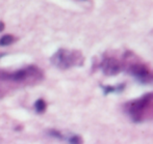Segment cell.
<instances>
[{
    "label": "cell",
    "mask_w": 153,
    "mask_h": 144,
    "mask_svg": "<svg viewBox=\"0 0 153 144\" xmlns=\"http://www.w3.org/2000/svg\"><path fill=\"white\" fill-rule=\"evenodd\" d=\"M126 84L125 83H120V84L116 85V86H111V85H101V88L103 90L104 94L109 93H116V92H122L124 90Z\"/></svg>",
    "instance_id": "obj_6"
},
{
    "label": "cell",
    "mask_w": 153,
    "mask_h": 144,
    "mask_svg": "<svg viewBox=\"0 0 153 144\" xmlns=\"http://www.w3.org/2000/svg\"><path fill=\"white\" fill-rule=\"evenodd\" d=\"M47 105L43 98H39L36 103H34V110L38 113H44L46 111Z\"/></svg>",
    "instance_id": "obj_8"
},
{
    "label": "cell",
    "mask_w": 153,
    "mask_h": 144,
    "mask_svg": "<svg viewBox=\"0 0 153 144\" xmlns=\"http://www.w3.org/2000/svg\"><path fill=\"white\" fill-rule=\"evenodd\" d=\"M93 68L101 70L103 74L107 77L117 76L118 74L123 72L124 68L123 53L122 54H118L117 52L103 53L99 59L95 60Z\"/></svg>",
    "instance_id": "obj_4"
},
{
    "label": "cell",
    "mask_w": 153,
    "mask_h": 144,
    "mask_svg": "<svg viewBox=\"0 0 153 144\" xmlns=\"http://www.w3.org/2000/svg\"><path fill=\"white\" fill-rule=\"evenodd\" d=\"M123 72L128 73L135 80L143 84L153 83V71L133 51H125L123 53Z\"/></svg>",
    "instance_id": "obj_3"
},
{
    "label": "cell",
    "mask_w": 153,
    "mask_h": 144,
    "mask_svg": "<svg viewBox=\"0 0 153 144\" xmlns=\"http://www.w3.org/2000/svg\"><path fill=\"white\" fill-rule=\"evenodd\" d=\"M15 40H16V37H15L14 35H12V34H5V35L0 37V46H2V47L10 46Z\"/></svg>",
    "instance_id": "obj_7"
},
{
    "label": "cell",
    "mask_w": 153,
    "mask_h": 144,
    "mask_svg": "<svg viewBox=\"0 0 153 144\" xmlns=\"http://www.w3.org/2000/svg\"><path fill=\"white\" fill-rule=\"evenodd\" d=\"M123 110L133 122L153 121V92L128 101L123 106Z\"/></svg>",
    "instance_id": "obj_1"
},
{
    "label": "cell",
    "mask_w": 153,
    "mask_h": 144,
    "mask_svg": "<svg viewBox=\"0 0 153 144\" xmlns=\"http://www.w3.org/2000/svg\"><path fill=\"white\" fill-rule=\"evenodd\" d=\"M51 62L57 68L68 70L74 66H82L85 63V56L79 50L59 49L51 57Z\"/></svg>",
    "instance_id": "obj_5"
},
{
    "label": "cell",
    "mask_w": 153,
    "mask_h": 144,
    "mask_svg": "<svg viewBox=\"0 0 153 144\" xmlns=\"http://www.w3.org/2000/svg\"><path fill=\"white\" fill-rule=\"evenodd\" d=\"M43 78L44 73L34 65L26 66L13 73L0 72V83H5L10 87L36 84Z\"/></svg>",
    "instance_id": "obj_2"
},
{
    "label": "cell",
    "mask_w": 153,
    "mask_h": 144,
    "mask_svg": "<svg viewBox=\"0 0 153 144\" xmlns=\"http://www.w3.org/2000/svg\"><path fill=\"white\" fill-rule=\"evenodd\" d=\"M80 1H89V0H80Z\"/></svg>",
    "instance_id": "obj_12"
},
{
    "label": "cell",
    "mask_w": 153,
    "mask_h": 144,
    "mask_svg": "<svg viewBox=\"0 0 153 144\" xmlns=\"http://www.w3.org/2000/svg\"><path fill=\"white\" fill-rule=\"evenodd\" d=\"M49 135L56 139H59V140H66V137H65L61 132H59V131H55V130L49 131Z\"/></svg>",
    "instance_id": "obj_10"
},
{
    "label": "cell",
    "mask_w": 153,
    "mask_h": 144,
    "mask_svg": "<svg viewBox=\"0 0 153 144\" xmlns=\"http://www.w3.org/2000/svg\"><path fill=\"white\" fill-rule=\"evenodd\" d=\"M66 140H68L69 143H76V144L82 143V139H81V137L78 136V135H71Z\"/></svg>",
    "instance_id": "obj_9"
},
{
    "label": "cell",
    "mask_w": 153,
    "mask_h": 144,
    "mask_svg": "<svg viewBox=\"0 0 153 144\" xmlns=\"http://www.w3.org/2000/svg\"><path fill=\"white\" fill-rule=\"evenodd\" d=\"M3 29H4V23L2 21H0V32L3 31Z\"/></svg>",
    "instance_id": "obj_11"
}]
</instances>
